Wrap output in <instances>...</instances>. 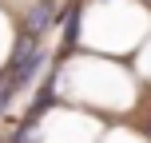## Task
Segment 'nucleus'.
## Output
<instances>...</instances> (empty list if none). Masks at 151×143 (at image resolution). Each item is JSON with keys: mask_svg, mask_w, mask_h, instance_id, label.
<instances>
[{"mask_svg": "<svg viewBox=\"0 0 151 143\" xmlns=\"http://www.w3.org/2000/svg\"><path fill=\"white\" fill-rule=\"evenodd\" d=\"M52 16H56L52 0H44V4H36V8H32V12H28V32H32V36H36V32H44Z\"/></svg>", "mask_w": 151, "mask_h": 143, "instance_id": "1", "label": "nucleus"}]
</instances>
